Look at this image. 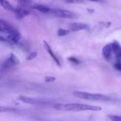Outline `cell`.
Returning <instances> with one entry per match:
<instances>
[{
    "label": "cell",
    "mask_w": 121,
    "mask_h": 121,
    "mask_svg": "<svg viewBox=\"0 0 121 121\" xmlns=\"http://www.w3.org/2000/svg\"><path fill=\"white\" fill-rule=\"evenodd\" d=\"M113 53L112 48V44H109L106 45L104 47L102 50V54L104 56V58L106 60H109L112 57V54Z\"/></svg>",
    "instance_id": "11"
},
{
    "label": "cell",
    "mask_w": 121,
    "mask_h": 121,
    "mask_svg": "<svg viewBox=\"0 0 121 121\" xmlns=\"http://www.w3.org/2000/svg\"><path fill=\"white\" fill-rule=\"evenodd\" d=\"M30 13V12L28 10V9L22 8L20 6H18L15 9V11H14L15 17L18 20H22L26 16L29 15Z\"/></svg>",
    "instance_id": "7"
},
{
    "label": "cell",
    "mask_w": 121,
    "mask_h": 121,
    "mask_svg": "<svg viewBox=\"0 0 121 121\" xmlns=\"http://www.w3.org/2000/svg\"><path fill=\"white\" fill-rule=\"evenodd\" d=\"M73 95L76 98H80L85 100H91V101H112L113 99L107 96L96 93H91L87 92H80V91H73Z\"/></svg>",
    "instance_id": "2"
},
{
    "label": "cell",
    "mask_w": 121,
    "mask_h": 121,
    "mask_svg": "<svg viewBox=\"0 0 121 121\" xmlns=\"http://www.w3.org/2000/svg\"><path fill=\"white\" fill-rule=\"evenodd\" d=\"M87 1H91V2H100V1H102V0H87Z\"/></svg>",
    "instance_id": "26"
},
{
    "label": "cell",
    "mask_w": 121,
    "mask_h": 121,
    "mask_svg": "<svg viewBox=\"0 0 121 121\" xmlns=\"http://www.w3.org/2000/svg\"><path fill=\"white\" fill-rule=\"evenodd\" d=\"M108 118L111 121H121V115H109Z\"/></svg>",
    "instance_id": "17"
},
{
    "label": "cell",
    "mask_w": 121,
    "mask_h": 121,
    "mask_svg": "<svg viewBox=\"0 0 121 121\" xmlns=\"http://www.w3.org/2000/svg\"><path fill=\"white\" fill-rule=\"evenodd\" d=\"M0 5L9 12L14 13L15 8L7 0H0Z\"/></svg>",
    "instance_id": "14"
},
{
    "label": "cell",
    "mask_w": 121,
    "mask_h": 121,
    "mask_svg": "<svg viewBox=\"0 0 121 121\" xmlns=\"http://www.w3.org/2000/svg\"><path fill=\"white\" fill-rule=\"evenodd\" d=\"M56 80V78L53 76H46L45 77V82H52Z\"/></svg>",
    "instance_id": "22"
},
{
    "label": "cell",
    "mask_w": 121,
    "mask_h": 121,
    "mask_svg": "<svg viewBox=\"0 0 121 121\" xmlns=\"http://www.w3.org/2000/svg\"><path fill=\"white\" fill-rule=\"evenodd\" d=\"M65 2L68 4H83L85 1L83 0H65Z\"/></svg>",
    "instance_id": "20"
},
{
    "label": "cell",
    "mask_w": 121,
    "mask_h": 121,
    "mask_svg": "<svg viewBox=\"0 0 121 121\" xmlns=\"http://www.w3.org/2000/svg\"><path fill=\"white\" fill-rule=\"evenodd\" d=\"M69 32L70 30H65L63 29V28H59L57 31V35L60 37L65 36V35H67V34H69Z\"/></svg>",
    "instance_id": "16"
},
{
    "label": "cell",
    "mask_w": 121,
    "mask_h": 121,
    "mask_svg": "<svg viewBox=\"0 0 121 121\" xmlns=\"http://www.w3.org/2000/svg\"><path fill=\"white\" fill-rule=\"evenodd\" d=\"M18 6L28 9L32 7L33 2L32 0H18Z\"/></svg>",
    "instance_id": "15"
},
{
    "label": "cell",
    "mask_w": 121,
    "mask_h": 121,
    "mask_svg": "<svg viewBox=\"0 0 121 121\" xmlns=\"http://www.w3.org/2000/svg\"><path fill=\"white\" fill-rule=\"evenodd\" d=\"M17 31V30L9 22L0 18V31L7 34H11Z\"/></svg>",
    "instance_id": "5"
},
{
    "label": "cell",
    "mask_w": 121,
    "mask_h": 121,
    "mask_svg": "<svg viewBox=\"0 0 121 121\" xmlns=\"http://www.w3.org/2000/svg\"><path fill=\"white\" fill-rule=\"evenodd\" d=\"M18 99L23 102L26 103V104H32V105H42L44 106L45 105L48 104L44 100H41L39 99H36V98H29V97L25 96H20L18 97Z\"/></svg>",
    "instance_id": "6"
},
{
    "label": "cell",
    "mask_w": 121,
    "mask_h": 121,
    "mask_svg": "<svg viewBox=\"0 0 121 121\" xmlns=\"http://www.w3.org/2000/svg\"><path fill=\"white\" fill-rule=\"evenodd\" d=\"M112 48L113 53L115 54L117 60H121V46L118 41H113L112 44Z\"/></svg>",
    "instance_id": "9"
},
{
    "label": "cell",
    "mask_w": 121,
    "mask_h": 121,
    "mask_svg": "<svg viewBox=\"0 0 121 121\" xmlns=\"http://www.w3.org/2000/svg\"><path fill=\"white\" fill-rule=\"evenodd\" d=\"M37 56V53L35 52H31V53H30L29 54H28V56L26 57V60H33V59H35V57Z\"/></svg>",
    "instance_id": "18"
},
{
    "label": "cell",
    "mask_w": 121,
    "mask_h": 121,
    "mask_svg": "<svg viewBox=\"0 0 121 121\" xmlns=\"http://www.w3.org/2000/svg\"><path fill=\"white\" fill-rule=\"evenodd\" d=\"M87 11H88L89 12V13H93V11H94L93 10V9H87Z\"/></svg>",
    "instance_id": "27"
},
{
    "label": "cell",
    "mask_w": 121,
    "mask_h": 121,
    "mask_svg": "<svg viewBox=\"0 0 121 121\" xmlns=\"http://www.w3.org/2000/svg\"><path fill=\"white\" fill-rule=\"evenodd\" d=\"M114 67L117 70H119L121 72V63L119 61L116 63L114 65Z\"/></svg>",
    "instance_id": "23"
},
{
    "label": "cell",
    "mask_w": 121,
    "mask_h": 121,
    "mask_svg": "<svg viewBox=\"0 0 121 121\" xmlns=\"http://www.w3.org/2000/svg\"><path fill=\"white\" fill-rule=\"evenodd\" d=\"M67 60H69L70 61L72 62L73 63L76 64V65H79L80 63V61L77 58H76L75 57H69L67 58Z\"/></svg>",
    "instance_id": "21"
},
{
    "label": "cell",
    "mask_w": 121,
    "mask_h": 121,
    "mask_svg": "<svg viewBox=\"0 0 121 121\" xmlns=\"http://www.w3.org/2000/svg\"><path fill=\"white\" fill-rule=\"evenodd\" d=\"M44 46L45 48H46V50H47V52L49 53L50 56L53 58V59L54 60V61H55L57 65H59V66H61V63H60V60L58 59V58L56 56H55V54H54V53L53 52V50H52V48H51L49 44L47 43V41H44Z\"/></svg>",
    "instance_id": "12"
},
{
    "label": "cell",
    "mask_w": 121,
    "mask_h": 121,
    "mask_svg": "<svg viewBox=\"0 0 121 121\" xmlns=\"http://www.w3.org/2000/svg\"><path fill=\"white\" fill-rule=\"evenodd\" d=\"M52 13L56 16L59 17L65 18L68 19H76L78 18V15L75 13L70 11L65 10V9H57L52 11Z\"/></svg>",
    "instance_id": "4"
},
{
    "label": "cell",
    "mask_w": 121,
    "mask_h": 121,
    "mask_svg": "<svg viewBox=\"0 0 121 121\" xmlns=\"http://www.w3.org/2000/svg\"><path fill=\"white\" fill-rule=\"evenodd\" d=\"M103 26H104L106 28H108L109 27V26L111 25V23L110 22H104V23H102Z\"/></svg>",
    "instance_id": "25"
},
{
    "label": "cell",
    "mask_w": 121,
    "mask_h": 121,
    "mask_svg": "<svg viewBox=\"0 0 121 121\" xmlns=\"http://www.w3.org/2000/svg\"><path fill=\"white\" fill-rule=\"evenodd\" d=\"M0 41H1V42L7 43V40L6 39V37L2 36V35H0Z\"/></svg>",
    "instance_id": "24"
},
{
    "label": "cell",
    "mask_w": 121,
    "mask_h": 121,
    "mask_svg": "<svg viewBox=\"0 0 121 121\" xmlns=\"http://www.w3.org/2000/svg\"><path fill=\"white\" fill-rule=\"evenodd\" d=\"M87 28V25L82 22H74L69 25V30L71 31H78L86 29Z\"/></svg>",
    "instance_id": "10"
},
{
    "label": "cell",
    "mask_w": 121,
    "mask_h": 121,
    "mask_svg": "<svg viewBox=\"0 0 121 121\" xmlns=\"http://www.w3.org/2000/svg\"><path fill=\"white\" fill-rule=\"evenodd\" d=\"M15 110L11 108L5 107V106H0V113L5 112H10V111H14Z\"/></svg>",
    "instance_id": "19"
},
{
    "label": "cell",
    "mask_w": 121,
    "mask_h": 121,
    "mask_svg": "<svg viewBox=\"0 0 121 121\" xmlns=\"http://www.w3.org/2000/svg\"><path fill=\"white\" fill-rule=\"evenodd\" d=\"M21 35L19 33L18 31L14 33H13V34H7V36L6 37V39L7 40V43H9L12 45L17 44L18 42L21 39Z\"/></svg>",
    "instance_id": "8"
},
{
    "label": "cell",
    "mask_w": 121,
    "mask_h": 121,
    "mask_svg": "<svg viewBox=\"0 0 121 121\" xmlns=\"http://www.w3.org/2000/svg\"><path fill=\"white\" fill-rule=\"evenodd\" d=\"M53 108L60 111H100L102 110V108L99 106L80 104H58L54 105Z\"/></svg>",
    "instance_id": "1"
},
{
    "label": "cell",
    "mask_w": 121,
    "mask_h": 121,
    "mask_svg": "<svg viewBox=\"0 0 121 121\" xmlns=\"http://www.w3.org/2000/svg\"><path fill=\"white\" fill-rule=\"evenodd\" d=\"M31 8L36 9V10H38L39 11L41 12V13H50V12L52 11L50 8L45 5H43L39 4H33Z\"/></svg>",
    "instance_id": "13"
},
{
    "label": "cell",
    "mask_w": 121,
    "mask_h": 121,
    "mask_svg": "<svg viewBox=\"0 0 121 121\" xmlns=\"http://www.w3.org/2000/svg\"><path fill=\"white\" fill-rule=\"evenodd\" d=\"M19 63H20V60L18 58L15 54L11 53L8 59L5 60L4 62L0 67V74H4L6 73L11 67L18 65Z\"/></svg>",
    "instance_id": "3"
}]
</instances>
